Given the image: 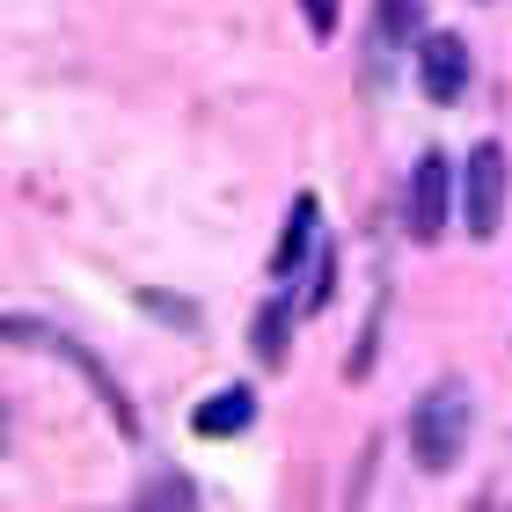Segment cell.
I'll list each match as a JSON object with an SVG mask.
<instances>
[{"label":"cell","instance_id":"cell-7","mask_svg":"<svg viewBox=\"0 0 512 512\" xmlns=\"http://www.w3.org/2000/svg\"><path fill=\"white\" fill-rule=\"evenodd\" d=\"M308 249H315V198H293V213H286V235H278L271 271H278V278H293L300 264H308Z\"/></svg>","mask_w":512,"mask_h":512},{"label":"cell","instance_id":"cell-8","mask_svg":"<svg viewBox=\"0 0 512 512\" xmlns=\"http://www.w3.org/2000/svg\"><path fill=\"white\" fill-rule=\"evenodd\" d=\"M256 359H264V366H286V308H278V300L256 315Z\"/></svg>","mask_w":512,"mask_h":512},{"label":"cell","instance_id":"cell-1","mask_svg":"<svg viewBox=\"0 0 512 512\" xmlns=\"http://www.w3.org/2000/svg\"><path fill=\"white\" fill-rule=\"evenodd\" d=\"M469 432H476V395H469V381H432L425 403L410 410V454H417V469L447 476L454 461H461V447H469Z\"/></svg>","mask_w":512,"mask_h":512},{"label":"cell","instance_id":"cell-3","mask_svg":"<svg viewBox=\"0 0 512 512\" xmlns=\"http://www.w3.org/2000/svg\"><path fill=\"white\" fill-rule=\"evenodd\" d=\"M447 191H454L447 154H417V169H410V198H403L410 242H439V235H447Z\"/></svg>","mask_w":512,"mask_h":512},{"label":"cell","instance_id":"cell-6","mask_svg":"<svg viewBox=\"0 0 512 512\" xmlns=\"http://www.w3.org/2000/svg\"><path fill=\"white\" fill-rule=\"evenodd\" d=\"M417 30H425V0H381V15H374V74L388 66V44H410Z\"/></svg>","mask_w":512,"mask_h":512},{"label":"cell","instance_id":"cell-4","mask_svg":"<svg viewBox=\"0 0 512 512\" xmlns=\"http://www.w3.org/2000/svg\"><path fill=\"white\" fill-rule=\"evenodd\" d=\"M469 44H461L454 30H432L425 44H417V88H425L432 103H461L469 96Z\"/></svg>","mask_w":512,"mask_h":512},{"label":"cell","instance_id":"cell-10","mask_svg":"<svg viewBox=\"0 0 512 512\" xmlns=\"http://www.w3.org/2000/svg\"><path fill=\"white\" fill-rule=\"evenodd\" d=\"M300 8H308V30H315V37L337 30V0H300Z\"/></svg>","mask_w":512,"mask_h":512},{"label":"cell","instance_id":"cell-5","mask_svg":"<svg viewBox=\"0 0 512 512\" xmlns=\"http://www.w3.org/2000/svg\"><path fill=\"white\" fill-rule=\"evenodd\" d=\"M249 417H256V395H249V388H213V395L191 410V425H198L205 439H227V432H242Z\"/></svg>","mask_w":512,"mask_h":512},{"label":"cell","instance_id":"cell-9","mask_svg":"<svg viewBox=\"0 0 512 512\" xmlns=\"http://www.w3.org/2000/svg\"><path fill=\"white\" fill-rule=\"evenodd\" d=\"M191 498H198L191 476H147L139 483V505H191Z\"/></svg>","mask_w":512,"mask_h":512},{"label":"cell","instance_id":"cell-2","mask_svg":"<svg viewBox=\"0 0 512 512\" xmlns=\"http://www.w3.org/2000/svg\"><path fill=\"white\" fill-rule=\"evenodd\" d=\"M505 183H512L505 147H498V139H483V147L469 154V169H461V220H469L476 242L498 235V220H505Z\"/></svg>","mask_w":512,"mask_h":512}]
</instances>
